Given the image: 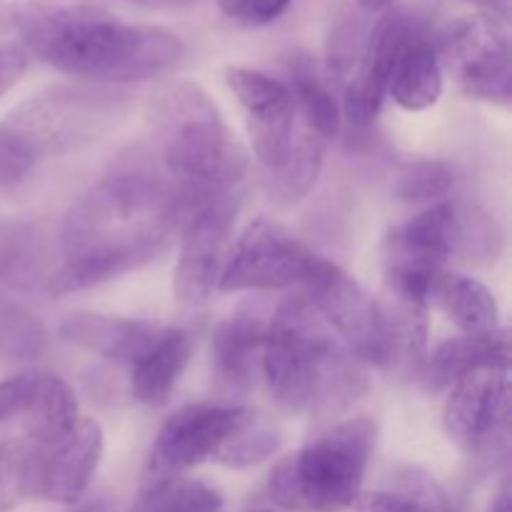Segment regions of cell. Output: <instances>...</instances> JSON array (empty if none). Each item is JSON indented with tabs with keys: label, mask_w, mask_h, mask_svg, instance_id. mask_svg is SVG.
I'll list each match as a JSON object with an SVG mask.
<instances>
[{
	"label": "cell",
	"mask_w": 512,
	"mask_h": 512,
	"mask_svg": "<svg viewBox=\"0 0 512 512\" xmlns=\"http://www.w3.org/2000/svg\"><path fill=\"white\" fill-rule=\"evenodd\" d=\"M35 378L38 373H20L8 380H0V423L23 415L33 400Z\"/></svg>",
	"instance_id": "cell-34"
},
{
	"label": "cell",
	"mask_w": 512,
	"mask_h": 512,
	"mask_svg": "<svg viewBox=\"0 0 512 512\" xmlns=\"http://www.w3.org/2000/svg\"><path fill=\"white\" fill-rule=\"evenodd\" d=\"M240 405L195 403L175 410L158 430L143 470V488L185 478L200 463L218 458L238 418Z\"/></svg>",
	"instance_id": "cell-12"
},
{
	"label": "cell",
	"mask_w": 512,
	"mask_h": 512,
	"mask_svg": "<svg viewBox=\"0 0 512 512\" xmlns=\"http://www.w3.org/2000/svg\"><path fill=\"white\" fill-rule=\"evenodd\" d=\"M320 255L273 218H255L230 245L218 290H283L303 285Z\"/></svg>",
	"instance_id": "cell-9"
},
{
	"label": "cell",
	"mask_w": 512,
	"mask_h": 512,
	"mask_svg": "<svg viewBox=\"0 0 512 512\" xmlns=\"http://www.w3.org/2000/svg\"><path fill=\"white\" fill-rule=\"evenodd\" d=\"M258 512H273V510H258Z\"/></svg>",
	"instance_id": "cell-44"
},
{
	"label": "cell",
	"mask_w": 512,
	"mask_h": 512,
	"mask_svg": "<svg viewBox=\"0 0 512 512\" xmlns=\"http://www.w3.org/2000/svg\"><path fill=\"white\" fill-rule=\"evenodd\" d=\"M288 90L293 95L295 115H300L310 133L333 140L340 133L343 110L335 98L330 80L320 73L308 53H295L288 60Z\"/></svg>",
	"instance_id": "cell-23"
},
{
	"label": "cell",
	"mask_w": 512,
	"mask_h": 512,
	"mask_svg": "<svg viewBox=\"0 0 512 512\" xmlns=\"http://www.w3.org/2000/svg\"><path fill=\"white\" fill-rule=\"evenodd\" d=\"M68 512H113V505H110L108 500L98 498V500H90V503L75 505V508L68 510Z\"/></svg>",
	"instance_id": "cell-40"
},
{
	"label": "cell",
	"mask_w": 512,
	"mask_h": 512,
	"mask_svg": "<svg viewBox=\"0 0 512 512\" xmlns=\"http://www.w3.org/2000/svg\"><path fill=\"white\" fill-rule=\"evenodd\" d=\"M453 188V170L443 160H410L395 173L393 195L403 203H440Z\"/></svg>",
	"instance_id": "cell-30"
},
{
	"label": "cell",
	"mask_w": 512,
	"mask_h": 512,
	"mask_svg": "<svg viewBox=\"0 0 512 512\" xmlns=\"http://www.w3.org/2000/svg\"><path fill=\"white\" fill-rule=\"evenodd\" d=\"M105 435L95 418L80 415L65 438L50 445L30 443L28 500L75 505L88 493L93 475L103 460Z\"/></svg>",
	"instance_id": "cell-14"
},
{
	"label": "cell",
	"mask_w": 512,
	"mask_h": 512,
	"mask_svg": "<svg viewBox=\"0 0 512 512\" xmlns=\"http://www.w3.org/2000/svg\"><path fill=\"white\" fill-rule=\"evenodd\" d=\"M378 425L373 418H348L330 425L288 455L268 478V498L295 512H345L363 493Z\"/></svg>",
	"instance_id": "cell-6"
},
{
	"label": "cell",
	"mask_w": 512,
	"mask_h": 512,
	"mask_svg": "<svg viewBox=\"0 0 512 512\" xmlns=\"http://www.w3.org/2000/svg\"><path fill=\"white\" fill-rule=\"evenodd\" d=\"M30 168H33V163L25 155H20L18 148L0 133V190L20 183L30 173Z\"/></svg>",
	"instance_id": "cell-36"
},
{
	"label": "cell",
	"mask_w": 512,
	"mask_h": 512,
	"mask_svg": "<svg viewBox=\"0 0 512 512\" xmlns=\"http://www.w3.org/2000/svg\"><path fill=\"white\" fill-rule=\"evenodd\" d=\"M53 270V253L38 228L28 223H0V283L30 293L45 288Z\"/></svg>",
	"instance_id": "cell-24"
},
{
	"label": "cell",
	"mask_w": 512,
	"mask_h": 512,
	"mask_svg": "<svg viewBox=\"0 0 512 512\" xmlns=\"http://www.w3.org/2000/svg\"><path fill=\"white\" fill-rule=\"evenodd\" d=\"M303 288L320 320L360 363L388 368V328L380 300L370 298L353 275L325 258H318Z\"/></svg>",
	"instance_id": "cell-8"
},
{
	"label": "cell",
	"mask_w": 512,
	"mask_h": 512,
	"mask_svg": "<svg viewBox=\"0 0 512 512\" xmlns=\"http://www.w3.org/2000/svg\"><path fill=\"white\" fill-rule=\"evenodd\" d=\"M280 443H283V430L270 415L255 408H240L233 430H230L215 463L233 470L255 468L273 458Z\"/></svg>",
	"instance_id": "cell-27"
},
{
	"label": "cell",
	"mask_w": 512,
	"mask_h": 512,
	"mask_svg": "<svg viewBox=\"0 0 512 512\" xmlns=\"http://www.w3.org/2000/svg\"><path fill=\"white\" fill-rule=\"evenodd\" d=\"M413 23L415 20L403 10L388 13L375 25L373 33L360 48L358 63H355V70L345 83L343 105H340L353 128L365 130L378 118L385 93H388L395 55H398L400 43H403L405 33Z\"/></svg>",
	"instance_id": "cell-16"
},
{
	"label": "cell",
	"mask_w": 512,
	"mask_h": 512,
	"mask_svg": "<svg viewBox=\"0 0 512 512\" xmlns=\"http://www.w3.org/2000/svg\"><path fill=\"white\" fill-rule=\"evenodd\" d=\"M325 148H328V140L303 128V133L293 138L285 163L270 173V178H273L270 190H273L275 198H280L283 203H295V200L305 198L318 180L320 170H323Z\"/></svg>",
	"instance_id": "cell-28"
},
{
	"label": "cell",
	"mask_w": 512,
	"mask_h": 512,
	"mask_svg": "<svg viewBox=\"0 0 512 512\" xmlns=\"http://www.w3.org/2000/svg\"><path fill=\"white\" fill-rule=\"evenodd\" d=\"M130 108L133 93L128 88L83 80L58 83L20 100L0 123V133L30 163H38L98 143L125 123Z\"/></svg>",
	"instance_id": "cell-5"
},
{
	"label": "cell",
	"mask_w": 512,
	"mask_h": 512,
	"mask_svg": "<svg viewBox=\"0 0 512 512\" xmlns=\"http://www.w3.org/2000/svg\"><path fill=\"white\" fill-rule=\"evenodd\" d=\"M358 3L363 5L365 10H373V13H375V10H383V8H388V5L393 3V0H358Z\"/></svg>",
	"instance_id": "cell-42"
},
{
	"label": "cell",
	"mask_w": 512,
	"mask_h": 512,
	"mask_svg": "<svg viewBox=\"0 0 512 512\" xmlns=\"http://www.w3.org/2000/svg\"><path fill=\"white\" fill-rule=\"evenodd\" d=\"M510 365V338L508 330H495L488 335H458L440 343L425 358L423 373L430 393L450 390L465 375L483 368H503Z\"/></svg>",
	"instance_id": "cell-20"
},
{
	"label": "cell",
	"mask_w": 512,
	"mask_h": 512,
	"mask_svg": "<svg viewBox=\"0 0 512 512\" xmlns=\"http://www.w3.org/2000/svg\"><path fill=\"white\" fill-rule=\"evenodd\" d=\"M260 373L280 408L315 418L343 413L368 393L363 363L303 293L283 300L268 320Z\"/></svg>",
	"instance_id": "cell-4"
},
{
	"label": "cell",
	"mask_w": 512,
	"mask_h": 512,
	"mask_svg": "<svg viewBox=\"0 0 512 512\" xmlns=\"http://www.w3.org/2000/svg\"><path fill=\"white\" fill-rule=\"evenodd\" d=\"M30 55L20 43H0V98L18 85L28 70Z\"/></svg>",
	"instance_id": "cell-35"
},
{
	"label": "cell",
	"mask_w": 512,
	"mask_h": 512,
	"mask_svg": "<svg viewBox=\"0 0 512 512\" xmlns=\"http://www.w3.org/2000/svg\"><path fill=\"white\" fill-rule=\"evenodd\" d=\"M268 320L258 310H238L215 328L210 353L213 370L228 388L245 390L255 383L263 365Z\"/></svg>",
	"instance_id": "cell-18"
},
{
	"label": "cell",
	"mask_w": 512,
	"mask_h": 512,
	"mask_svg": "<svg viewBox=\"0 0 512 512\" xmlns=\"http://www.w3.org/2000/svg\"><path fill=\"white\" fill-rule=\"evenodd\" d=\"M453 253H458V208L440 200L400 223L385 238L383 268L388 293L428 303L430 285Z\"/></svg>",
	"instance_id": "cell-7"
},
{
	"label": "cell",
	"mask_w": 512,
	"mask_h": 512,
	"mask_svg": "<svg viewBox=\"0 0 512 512\" xmlns=\"http://www.w3.org/2000/svg\"><path fill=\"white\" fill-rule=\"evenodd\" d=\"M48 345L43 323L20 308L18 303L0 298V355L13 360H33Z\"/></svg>",
	"instance_id": "cell-31"
},
{
	"label": "cell",
	"mask_w": 512,
	"mask_h": 512,
	"mask_svg": "<svg viewBox=\"0 0 512 512\" xmlns=\"http://www.w3.org/2000/svg\"><path fill=\"white\" fill-rule=\"evenodd\" d=\"M10 25H13V10L0 5V33H3L5 28H10Z\"/></svg>",
	"instance_id": "cell-43"
},
{
	"label": "cell",
	"mask_w": 512,
	"mask_h": 512,
	"mask_svg": "<svg viewBox=\"0 0 512 512\" xmlns=\"http://www.w3.org/2000/svg\"><path fill=\"white\" fill-rule=\"evenodd\" d=\"M133 3L148 5V8H178V5H190L195 0H133Z\"/></svg>",
	"instance_id": "cell-41"
},
{
	"label": "cell",
	"mask_w": 512,
	"mask_h": 512,
	"mask_svg": "<svg viewBox=\"0 0 512 512\" xmlns=\"http://www.w3.org/2000/svg\"><path fill=\"white\" fill-rule=\"evenodd\" d=\"M158 325L148 320L115 318L100 313H70L60 323V338L95 355L133 365L158 335Z\"/></svg>",
	"instance_id": "cell-19"
},
{
	"label": "cell",
	"mask_w": 512,
	"mask_h": 512,
	"mask_svg": "<svg viewBox=\"0 0 512 512\" xmlns=\"http://www.w3.org/2000/svg\"><path fill=\"white\" fill-rule=\"evenodd\" d=\"M185 218L183 203L158 170L130 165L108 175L60 220V263L45 290L63 298L140 270L168 248Z\"/></svg>",
	"instance_id": "cell-1"
},
{
	"label": "cell",
	"mask_w": 512,
	"mask_h": 512,
	"mask_svg": "<svg viewBox=\"0 0 512 512\" xmlns=\"http://www.w3.org/2000/svg\"><path fill=\"white\" fill-rule=\"evenodd\" d=\"M355 512H455L440 483L418 468H398L383 490L360 493Z\"/></svg>",
	"instance_id": "cell-26"
},
{
	"label": "cell",
	"mask_w": 512,
	"mask_h": 512,
	"mask_svg": "<svg viewBox=\"0 0 512 512\" xmlns=\"http://www.w3.org/2000/svg\"><path fill=\"white\" fill-rule=\"evenodd\" d=\"M440 60L468 98L508 105L512 95L510 40L495 15H465L453 20L438 38Z\"/></svg>",
	"instance_id": "cell-10"
},
{
	"label": "cell",
	"mask_w": 512,
	"mask_h": 512,
	"mask_svg": "<svg viewBox=\"0 0 512 512\" xmlns=\"http://www.w3.org/2000/svg\"><path fill=\"white\" fill-rule=\"evenodd\" d=\"M388 93L403 110L433 108L443 95V60L428 30L413 23L400 43L390 70Z\"/></svg>",
	"instance_id": "cell-17"
},
{
	"label": "cell",
	"mask_w": 512,
	"mask_h": 512,
	"mask_svg": "<svg viewBox=\"0 0 512 512\" xmlns=\"http://www.w3.org/2000/svg\"><path fill=\"white\" fill-rule=\"evenodd\" d=\"M488 512H512V500H510V485L503 483L500 493L495 495L493 505H490Z\"/></svg>",
	"instance_id": "cell-39"
},
{
	"label": "cell",
	"mask_w": 512,
	"mask_h": 512,
	"mask_svg": "<svg viewBox=\"0 0 512 512\" xmlns=\"http://www.w3.org/2000/svg\"><path fill=\"white\" fill-rule=\"evenodd\" d=\"M428 303H433L450 323L458 325L463 335H488L500 330L498 300L488 285L473 275L443 270L430 285Z\"/></svg>",
	"instance_id": "cell-22"
},
{
	"label": "cell",
	"mask_w": 512,
	"mask_h": 512,
	"mask_svg": "<svg viewBox=\"0 0 512 512\" xmlns=\"http://www.w3.org/2000/svg\"><path fill=\"white\" fill-rule=\"evenodd\" d=\"M193 358V338L188 330H158L153 343L130 365V388L143 405L160 408L170 400Z\"/></svg>",
	"instance_id": "cell-21"
},
{
	"label": "cell",
	"mask_w": 512,
	"mask_h": 512,
	"mask_svg": "<svg viewBox=\"0 0 512 512\" xmlns=\"http://www.w3.org/2000/svg\"><path fill=\"white\" fill-rule=\"evenodd\" d=\"M495 220L488 215L478 213V210H458V250L460 253L473 258H493L498 255L500 243H503Z\"/></svg>",
	"instance_id": "cell-33"
},
{
	"label": "cell",
	"mask_w": 512,
	"mask_h": 512,
	"mask_svg": "<svg viewBox=\"0 0 512 512\" xmlns=\"http://www.w3.org/2000/svg\"><path fill=\"white\" fill-rule=\"evenodd\" d=\"M243 193L245 188H235L213 195L185 220L183 243L173 275V290L180 303L198 305L218 288L233 240L235 220L243 205Z\"/></svg>",
	"instance_id": "cell-11"
},
{
	"label": "cell",
	"mask_w": 512,
	"mask_h": 512,
	"mask_svg": "<svg viewBox=\"0 0 512 512\" xmlns=\"http://www.w3.org/2000/svg\"><path fill=\"white\" fill-rule=\"evenodd\" d=\"M145 115L160 175L175 190L185 215L213 195L245 188V153L198 83L163 80L150 93Z\"/></svg>",
	"instance_id": "cell-3"
},
{
	"label": "cell",
	"mask_w": 512,
	"mask_h": 512,
	"mask_svg": "<svg viewBox=\"0 0 512 512\" xmlns=\"http://www.w3.org/2000/svg\"><path fill=\"white\" fill-rule=\"evenodd\" d=\"M225 83L243 108L255 158L273 173L285 163L295 138L298 115L288 85L263 70L243 65L225 68Z\"/></svg>",
	"instance_id": "cell-15"
},
{
	"label": "cell",
	"mask_w": 512,
	"mask_h": 512,
	"mask_svg": "<svg viewBox=\"0 0 512 512\" xmlns=\"http://www.w3.org/2000/svg\"><path fill=\"white\" fill-rule=\"evenodd\" d=\"M223 495L208 483L190 478L170 480L140 490V498L128 512H220Z\"/></svg>",
	"instance_id": "cell-29"
},
{
	"label": "cell",
	"mask_w": 512,
	"mask_h": 512,
	"mask_svg": "<svg viewBox=\"0 0 512 512\" xmlns=\"http://www.w3.org/2000/svg\"><path fill=\"white\" fill-rule=\"evenodd\" d=\"M290 3H293V0H250L248 8H245L243 23L248 25L273 23L275 18H280V15L288 10Z\"/></svg>",
	"instance_id": "cell-37"
},
{
	"label": "cell",
	"mask_w": 512,
	"mask_h": 512,
	"mask_svg": "<svg viewBox=\"0 0 512 512\" xmlns=\"http://www.w3.org/2000/svg\"><path fill=\"white\" fill-rule=\"evenodd\" d=\"M30 440L15 438L0 443V512H13L28 500Z\"/></svg>",
	"instance_id": "cell-32"
},
{
	"label": "cell",
	"mask_w": 512,
	"mask_h": 512,
	"mask_svg": "<svg viewBox=\"0 0 512 512\" xmlns=\"http://www.w3.org/2000/svg\"><path fill=\"white\" fill-rule=\"evenodd\" d=\"M25 53L83 83L128 88L173 73L185 58L180 35L128 23L90 5L30 3L13 10Z\"/></svg>",
	"instance_id": "cell-2"
},
{
	"label": "cell",
	"mask_w": 512,
	"mask_h": 512,
	"mask_svg": "<svg viewBox=\"0 0 512 512\" xmlns=\"http://www.w3.org/2000/svg\"><path fill=\"white\" fill-rule=\"evenodd\" d=\"M25 438L33 445H50L78 425L80 408L73 388L53 373H38L33 400L25 410Z\"/></svg>",
	"instance_id": "cell-25"
},
{
	"label": "cell",
	"mask_w": 512,
	"mask_h": 512,
	"mask_svg": "<svg viewBox=\"0 0 512 512\" xmlns=\"http://www.w3.org/2000/svg\"><path fill=\"white\" fill-rule=\"evenodd\" d=\"M248 3H250V0H218L220 10H223L228 18H235V20H243Z\"/></svg>",
	"instance_id": "cell-38"
},
{
	"label": "cell",
	"mask_w": 512,
	"mask_h": 512,
	"mask_svg": "<svg viewBox=\"0 0 512 512\" xmlns=\"http://www.w3.org/2000/svg\"><path fill=\"white\" fill-rule=\"evenodd\" d=\"M510 365L483 368L450 388L443 408V430L468 455L490 453L508 433Z\"/></svg>",
	"instance_id": "cell-13"
}]
</instances>
